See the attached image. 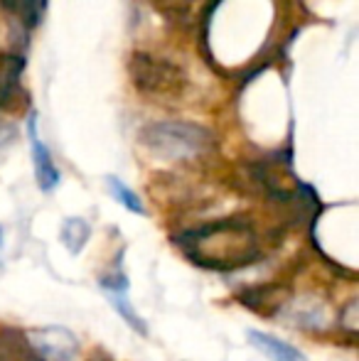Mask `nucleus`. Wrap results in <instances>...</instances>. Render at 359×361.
<instances>
[{"label": "nucleus", "mask_w": 359, "mask_h": 361, "mask_svg": "<svg viewBox=\"0 0 359 361\" xmlns=\"http://www.w3.org/2000/svg\"><path fill=\"white\" fill-rule=\"evenodd\" d=\"M180 243L190 253V258H195V263L221 271L239 268L259 256L254 231L241 221H217L195 228L187 231Z\"/></svg>", "instance_id": "nucleus-1"}, {"label": "nucleus", "mask_w": 359, "mask_h": 361, "mask_svg": "<svg viewBox=\"0 0 359 361\" xmlns=\"http://www.w3.org/2000/svg\"><path fill=\"white\" fill-rule=\"evenodd\" d=\"M140 143L165 160H192L212 147V133L187 121H163L140 130Z\"/></svg>", "instance_id": "nucleus-2"}, {"label": "nucleus", "mask_w": 359, "mask_h": 361, "mask_svg": "<svg viewBox=\"0 0 359 361\" xmlns=\"http://www.w3.org/2000/svg\"><path fill=\"white\" fill-rule=\"evenodd\" d=\"M128 69L135 89L140 94L150 96V99H182L187 91L185 72L170 59L155 57V54L148 52H135Z\"/></svg>", "instance_id": "nucleus-3"}, {"label": "nucleus", "mask_w": 359, "mask_h": 361, "mask_svg": "<svg viewBox=\"0 0 359 361\" xmlns=\"http://www.w3.org/2000/svg\"><path fill=\"white\" fill-rule=\"evenodd\" d=\"M99 286H101V290H104L106 298H109V305L116 310V312H118V317L123 319V322L128 324L135 334L145 337V334H148V327H145L143 317L135 312V307L130 305V300H128V288L130 286H128V278H126V273L121 271V268H116V273L99 278Z\"/></svg>", "instance_id": "nucleus-4"}, {"label": "nucleus", "mask_w": 359, "mask_h": 361, "mask_svg": "<svg viewBox=\"0 0 359 361\" xmlns=\"http://www.w3.org/2000/svg\"><path fill=\"white\" fill-rule=\"evenodd\" d=\"M30 342L37 349L39 361H74L79 354V339L64 327H44L30 332Z\"/></svg>", "instance_id": "nucleus-5"}, {"label": "nucleus", "mask_w": 359, "mask_h": 361, "mask_svg": "<svg viewBox=\"0 0 359 361\" xmlns=\"http://www.w3.org/2000/svg\"><path fill=\"white\" fill-rule=\"evenodd\" d=\"M30 143H32V162H35V177L42 192H52L59 185V170L54 165L49 147L37 138V126H35V116H30Z\"/></svg>", "instance_id": "nucleus-6"}, {"label": "nucleus", "mask_w": 359, "mask_h": 361, "mask_svg": "<svg viewBox=\"0 0 359 361\" xmlns=\"http://www.w3.org/2000/svg\"><path fill=\"white\" fill-rule=\"evenodd\" d=\"M246 337H249L251 347L259 349V352L264 354L266 359H271V361H308L305 354H303L300 349H296L293 344L283 342V339L273 337V334H269V332L249 329V332H246Z\"/></svg>", "instance_id": "nucleus-7"}, {"label": "nucleus", "mask_w": 359, "mask_h": 361, "mask_svg": "<svg viewBox=\"0 0 359 361\" xmlns=\"http://www.w3.org/2000/svg\"><path fill=\"white\" fill-rule=\"evenodd\" d=\"M25 72V59L20 54H0V104H8L20 89V76Z\"/></svg>", "instance_id": "nucleus-8"}, {"label": "nucleus", "mask_w": 359, "mask_h": 361, "mask_svg": "<svg viewBox=\"0 0 359 361\" xmlns=\"http://www.w3.org/2000/svg\"><path fill=\"white\" fill-rule=\"evenodd\" d=\"M91 236V226L87 219L82 216H69L64 219L62 224V231H59V238H62L64 248H67L72 256H79V253L84 251V246H87Z\"/></svg>", "instance_id": "nucleus-9"}, {"label": "nucleus", "mask_w": 359, "mask_h": 361, "mask_svg": "<svg viewBox=\"0 0 359 361\" xmlns=\"http://www.w3.org/2000/svg\"><path fill=\"white\" fill-rule=\"evenodd\" d=\"M0 5L8 13H13L15 18L23 20L25 27H35L39 23V18H42L47 0H0Z\"/></svg>", "instance_id": "nucleus-10"}, {"label": "nucleus", "mask_w": 359, "mask_h": 361, "mask_svg": "<svg viewBox=\"0 0 359 361\" xmlns=\"http://www.w3.org/2000/svg\"><path fill=\"white\" fill-rule=\"evenodd\" d=\"M106 187H109V195L114 197L123 209L133 212V214H138V216L145 214V207H143V202H140V197L135 195L126 182H121L118 177H114V175L106 177Z\"/></svg>", "instance_id": "nucleus-11"}, {"label": "nucleus", "mask_w": 359, "mask_h": 361, "mask_svg": "<svg viewBox=\"0 0 359 361\" xmlns=\"http://www.w3.org/2000/svg\"><path fill=\"white\" fill-rule=\"evenodd\" d=\"M165 3H168V5H173V3H175V5H178V8H180V5H182V0H165Z\"/></svg>", "instance_id": "nucleus-12"}, {"label": "nucleus", "mask_w": 359, "mask_h": 361, "mask_svg": "<svg viewBox=\"0 0 359 361\" xmlns=\"http://www.w3.org/2000/svg\"><path fill=\"white\" fill-rule=\"evenodd\" d=\"M0 248H3V226H0Z\"/></svg>", "instance_id": "nucleus-13"}]
</instances>
